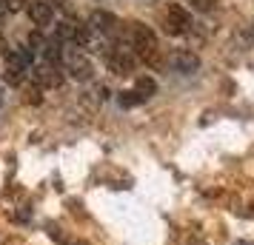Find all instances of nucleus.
<instances>
[{"mask_svg": "<svg viewBox=\"0 0 254 245\" xmlns=\"http://www.w3.org/2000/svg\"><path fill=\"white\" fill-rule=\"evenodd\" d=\"M131 54L146 60L149 66H160V49H157V37L146 23H131Z\"/></svg>", "mask_w": 254, "mask_h": 245, "instance_id": "nucleus-1", "label": "nucleus"}, {"mask_svg": "<svg viewBox=\"0 0 254 245\" xmlns=\"http://www.w3.org/2000/svg\"><path fill=\"white\" fill-rule=\"evenodd\" d=\"M66 71H69V77L74 80H89L92 77V60L83 54L77 46H63V60H60Z\"/></svg>", "mask_w": 254, "mask_h": 245, "instance_id": "nucleus-2", "label": "nucleus"}, {"mask_svg": "<svg viewBox=\"0 0 254 245\" xmlns=\"http://www.w3.org/2000/svg\"><path fill=\"white\" fill-rule=\"evenodd\" d=\"M191 14L186 12L183 6H169V12H166V32L169 35H189L191 32Z\"/></svg>", "mask_w": 254, "mask_h": 245, "instance_id": "nucleus-3", "label": "nucleus"}, {"mask_svg": "<svg viewBox=\"0 0 254 245\" xmlns=\"http://www.w3.org/2000/svg\"><path fill=\"white\" fill-rule=\"evenodd\" d=\"M106 60H109V69L115 74H120V77H126V74L134 71V54L128 49H115V51H109Z\"/></svg>", "mask_w": 254, "mask_h": 245, "instance_id": "nucleus-4", "label": "nucleus"}, {"mask_svg": "<svg viewBox=\"0 0 254 245\" xmlns=\"http://www.w3.org/2000/svg\"><path fill=\"white\" fill-rule=\"evenodd\" d=\"M29 51H9V66H6V80L9 83H23V71L29 69Z\"/></svg>", "mask_w": 254, "mask_h": 245, "instance_id": "nucleus-5", "label": "nucleus"}, {"mask_svg": "<svg viewBox=\"0 0 254 245\" xmlns=\"http://www.w3.org/2000/svg\"><path fill=\"white\" fill-rule=\"evenodd\" d=\"M172 66L180 74H191V71L200 69V57H197L194 51H189V49H177L172 54Z\"/></svg>", "mask_w": 254, "mask_h": 245, "instance_id": "nucleus-6", "label": "nucleus"}, {"mask_svg": "<svg viewBox=\"0 0 254 245\" xmlns=\"http://www.w3.org/2000/svg\"><path fill=\"white\" fill-rule=\"evenodd\" d=\"M89 29L100 32V35H115L117 32V17L112 12L97 9V12H92V17H89Z\"/></svg>", "mask_w": 254, "mask_h": 245, "instance_id": "nucleus-7", "label": "nucleus"}, {"mask_svg": "<svg viewBox=\"0 0 254 245\" xmlns=\"http://www.w3.org/2000/svg\"><path fill=\"white\" fill-rule=\"evenodd\" d=\"M32 77L40 89H58L60 83H63V74H60L55 66H43V69H35L32 71Z\"/></svg>", "mask_w": 254, "mask_h": 245, "instance_id": "nucleus-8", "label": "nucleus"}, {"mask_svg": "<svg viewBox=\"0 0 254 245\" xmlns=\"http://www.w3.org/2000/svg\"><path fill=\"white\" fill-rule=\"evenodd\" d=\"M29 17H32L37 26H49L55 20V9L49 6L46 0H32V3H29Z\"/></svg>", "mask_w": 254, "mask_h": 245, "instance_id": "nucleus-9", "label": "nucleus"}, {"mask_svg": "<svg viewBox=\"0 0 254 245\" xmlns=\"http://www.w3.org/2000/svg\"><path fill=\"white\" fill-rule=\"evenodd\" d=\"M134 92H137L143 100H149L151 94L157 92V83L151 80V77H137V83H134Z\"/></svg>", "mask_w": 254, "mask_h": 245, "instance_id": "nucleus-10", "label": "nucleus"}, {"mask_svg": "<svg viewBox=\"0 0 254 245\" xmlns=\"http://www.w3.org/2000/svg\"><path fill=\"white\" fill-rule=\"evenodd\" d=\"M143 103V97H140L137 92H123L120 94V105H137Z\"/></svg>", "mask_w": 254, "mask_h": 245, "instance_id": "nucleus-11", "label": "nucleus"}, {"mask_svg": "<svg viewBox=\"0 0 254 245\" xmlns=\"http://www.w3.org/2000/svg\"><path fill=\"white\" fill-rule=\"evenodd\" d=\"M191 6H194L197 12H211L214 6H217V0H189Z\"/></svg>", "mask_w": 254, "mask_h": 245, "instance_id": "nucleus-12", "label": "nucleus"}, {"mask_svg": "<svg viewBox=\"0 0 254 245\" xmlns=\"http://www.w3.org/2000/svg\"><path fill=\"white\" fill-rule=\"evenodd\" d=\"M0 3H3L6 12H20L23 9V0H0Z\"/></svg>", "mask_w": 254, "mask_h": 245, "instance_id": "nucleus-13", "label": "nucleus"}, {"mask_svg": "<svg viewBox=\"0 0 254 245\" xmlns=\"http://www.w3.org/2000/svg\"><path fill=\"white\" fill-rule=\"evenodd\" d=\"M0 51H6V40H3V35H0Z\"/></svg>", "mask_w": 254, "mask_h": 245, "instance_id": "nucleus-14", "label": "nucleus"}, {"mask_svg": "<svg viewBox=\"0 0 254 245\" xmlns=\"http://www.w3.org/2000/svg\"><path fill=\"white\" fill-rule=\"evenodd\" d=\"M249 35H252V40H254V20H252V26H249Z\"/></svg>", "mask_w": 254, "mask_h": 245, "instance_id": "nucleus-15", "label": "nucleus"}, {"mask_svg": "<svg viewBox=\"0 0 254 245\" xmlns=\"http://www.w3.org/2000/svg\"><path fill=\"white\" fill-rule=\"evenodd\" d=\"M3 14H6V9H3V3H0V17H3Z\"/></svg>", "mask_w": 254, "mask_h": 245, "instance_id": "nucleus-16", "label": "nucleus"}, {"mask_svg": "<svg viewBox=\"0 0 254 245\" xmlns=\"http://www.w3.org/2000/svg\"><path fill=\"white\" fill-rule=\"evenodd\" d=\"M237 245H249V243H237Z\"/></svg>", "mask_w": 254, "mask_h": 245, "instance_id": "nucleus-17", "label": "nucleus"}]
</instances>
